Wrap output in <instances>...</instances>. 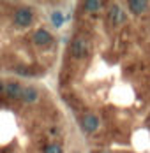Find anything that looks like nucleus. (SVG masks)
<instances>
[{"label": "nucleus", "instance_id": "nucleus-11", "mask_svg": "<svg viewBox=\"0 0 150 153\" xmlns=\"http://www.w3.org/2000/svg\"><path fill=\"white\" fill-rule=\"evenodd\" d=\"M44 153H62V150H60V146H57V144H50L44 150Z\"/></svg>", "mask_w": 150, "mask_h": 153}, {"label": "nucleus", "instance_id": "nucleus-12", "mask_svg": "<svg viewBox=\"0 0 150 153\" xmlns=\"http://www.w3.org/2000/svg\"><path fill=\"white\" fill-rule=\"evenodd\" d=\"M4 88H5V86H4V85H2V81H0V92H4Z\"/></svg>", "mask_w": 150, "mask_h": 153}, {"label": "nucleus", "instance_id": "nucleus-5", "mask_svg": "<svg viewBox=\"0 0 150 153\" xmlns=\"http://www.w3.org/2000/svg\"><path fill=\"white\" fill-rule=\"evenodd\" d=\"M110 19H111L113 25H120V23H124L125 16H124V11L120 9L118 5H113V7L110 9Z\"/></svg>", "mask_w": 150, "mask_h": 153}, {"label": "nucleus", "instance_id": "nucleus-6", "mask_svg": "<svg viewBox=\"0 0 150 153\" xmlns=\"http://www.w3.org/2000/svg\"><path fill=\"white\" fill-rule=\"evenodd\" d=\"M34 42L37 44V46H44V44H48L50 41H51V33L46 30H37L35 33H34Z\"/></svg>", "mask_w": 150, "mask_h": 153}, {"label": "nucleus", "instance_id": "nucleus-1", "mask_svg": "<svg viewBox=\"0 0 150 153\" xmlns=\"http://www.w3.org/2000/svg\"><path fill=\"white\" fill-rule=\"evenodd\" d=\"M71 53L76 58H85L90 53V42L85 37H74L71 42Z\"/></svg>", "mask_w": 150, "mask_h": 153}, {"label": "nucleus", "instance_id": "nucleus-9", "mask_svg": "<svg viewBox=\"0 0 150 153\" xmlns=\"http://www.w3.org/2000/svg\"><path fill=\"white\" fill-rule=\"evenodd\" d=\"M83 7L87 9V11H99L101 7H103V2H99V0H87V2H83Z\"/></svg>", "mask_w": 150, "mask_h": 153}, {"label": "nucleus", "instance_id": "nucleus-8", "mask_svg": "<svg viewBox=\"0 0 150 153\" xmlns=\"http://www.w3.org/2000/svg\"><path fill=\"white\" fill-rule=\"evenodd\" d=\"M23 100H25V102H35V100H37V90L32 88V86L25 88V92H23Z\"/></svg>", "mask_w": 150, "mask_h": 153}, {"label": "nucleus", "instance_id": "nucleus-10", "mask_svg": "<svg viewBox=\"0 0 150 153\" xmlns=\"http://www.w3.org/2000/svg\"><path fill=\"white\" fill-rule=\"evenodd\" d=\"M51 21H53L55 27H62V25H64V14H62L60 11H55V13L51 14Z\"/></svg>", "mask_w": 150, "mask_h": 153}, {"label": "nucleus", "instance_id": "nucleus-7", "mask_svg": "<svg viewBox=\"0 0 150 153\" xmlns=\"http://www.w3.org/2000/svg\"><path fill=\"white\" fill-rule=\"evenodd\" d=\"M129 9H131L134 14H141V13H145V11L148 9V4H147L145 0H131V2H129Z\"/></svg>", "mask_w": 150, "mask_h": 153}, {"label": "nucleus", "instance_id": "nucleus-3", "mask_svg": "<svg viewBox=\"0 0 150 153\" xmlns=\"http://www.w3.org/2000/svg\"><path fill=\"white\" fill-rule=\"evenodd\" d=\"M81 125H83V128L87 130V132H95L97 130V127H99V120H97V116L95 114H85L83 116V120H81Z\"/></svg>", "mask_w": 150, "mask_h": 153}, {"label": "nucleus", "instance_id": "nucleus-2", "mask_svg": "<svg viewBox=\"0 0 150 153\" xmlns=\"http://www.w3.org/2000/svg\"><path fill=\"white\" fill-rule=\"evenodd\" d=\"M14 23L18 27H28L30 23H32V11L27 9V7L18 9L14 14Z\"/></svg>", "mask_w": 150, "mask_h": 153}, {"label": "nucleus", "instance_id": "nucleus-4", "mask_svg": "<svg viewBox=\"0 0 150 153\" xmlns=\"http://www.w3.org/2000/svg\"><path fill=\"white\" fill-rule=\"evenodd\" d=\"M4 92L7 93L11 99H23V92H25V88H21L18 83H7L5 88H4Z\"/></svg>", "mask_w": 150, "mask_h": 153}]
</instances>
